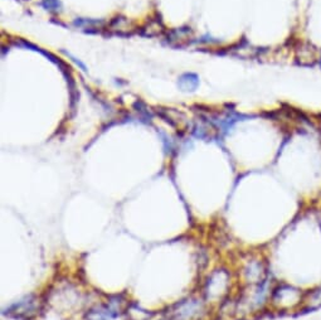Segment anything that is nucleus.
I'll list each match as a JSON object with an SVG mask.
<instances>
[{
  "label": "nucleus",
  "instance_id": "obj_1",
  "mask_svg": "<svg viewBox=\"0 0 321 320\" xmlns=\"http://www.w3.org/2000/svg\"><path fill=\"white\" fill-rule=\"evenodd\" d=\"M119 317V312H116L112 307L101 305L96 309L90 310L87 314V320H113Z\"/></svg>",
  "mask_w": 321,
  "mask_h": 320
},
{
  "label": "nucleus",
  "instance_id": "obj_2",
  "mask_svg": "<svg viewBox=\"0 0 321 320\" xmlns=\"http://www.w3.org/2000/svg\"><path fill=\"white\" fill-rule=\"evenodd\" d=\"M33 309H34V302L29 297L20 300V302L15 303V304H13L8 310L9 313L15 314L16 318H21L23 315H28L29 313H32Z\"/></svg>",
  "mask_w": 321,
  "mask_h": 320
}]
</instances>
